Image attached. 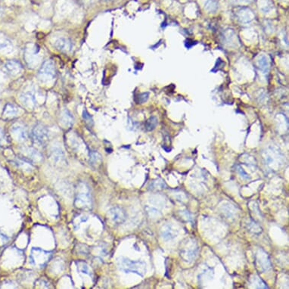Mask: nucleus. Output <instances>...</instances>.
<instances>
[{"label": "nucleus", "mask_w": 289, "mask_h": 289, "mask_svg": "<svg viewBox=\"0 0 289 289\" xmlns=\"http://www.w3.org/2000/svg\"><path fill=\"white\" fill-rule=\"evenodd\" d=\"M148 96H149V95L148 93H142L140 94V95H138L136 102H137V103H139V104H142V103L145 102L147 100H148Z\"/></svg>", "instance_id": "5701e85b"}, {"label": "nucleus", "mask_w": 289, "mask_h": 289, "mask_svg": "<svg viewBox=\"0 0 289 289\" xmlns=\"http://www.w3.org/2000/svg\"><path fill=\"white\" fill-rule=\"evenodd\" d=\"M54 46L58 49V51H62V52H69L72 50L73 45L71 40L62 37L58 38L55 41Z\"/></svg>", "instance_id": "1a4fd4ad"}, {"label": "nucleus", "mask_w": 289, "mask_h": 289, "mask_svg": "<svg viewBox=\"0 0 289 289\" xmlns=\"http://www.w3.org/2000/svg\"><path fill=\"white\" fill-rule=\"evenodd\" d=\"M108 213H109V216L111 217L112 222L115 224H117V225L123 223L127 217L126 211L122 207H112L111 209H110Z\"/></svg>", "instance_id": "0eeeda50"}, {"label": "nucleus", "mask_w": 289, "mask_h": 289, "mask_svg": "<svg viewBox=\"0 0 289 289\" xmlns=\"http://www.w3.org/2000/svg\"><path fill=\"white\" fill-rule=\"evenodd\" d=\"M21 102L28 108H34L36 105V100L34 94L31 93H25L21 94L20 97Z\"/></svg>", "instance_id": "9b49d317"}, {"label": "nucleus", "mask_w": 289, "mask_h": 289, "mask_svg": "<svg viewBox=\"0 0 289 289\" xmlns=\"http://www.w3.org/2000/svg\"><path fill=\"white\" fill-rule=\"evenodd\" d=\"M248 229H249V231L252 232V233L254 234H259L262 232V229H261L260 226L258 224L256 223L254 221H251L250 222V223L248 224Z\"/></svg>", "instance_id": "aec40b11"}, {"label": "nucleus", "mask_w": 289, "mask_h": 289, "mask_svg": "<svg viewBox=\"0 0 289 289\" xmlns=\"http://www.w3.org/2000/svg\"><path fill=\"white\" fill-rule=\"evenodd\" d=\"M161 233L162 238L164 239L165 241L172 240L173 238H174L176 236V234H177L176 233V230L173 229L170 226H163Z\"/></svg>", "instance_id": "ddd939ff"}, {"label": "nucleus", "mask_w": 289, "mask_h": 289, "mask_svg": "<svg viewBox=\"0 0 289 289\" xmlns=\"http://www.w3.org/2000/svg\"><path fill=\"white\" fill-rule=\"evenodd\" d=\"M12 132L16 136V138H17L18 140L24 141L27 139V132L24 126H20V125L13 126L12 129Z\"/></svg>", "instance_id": "f8f14e48"}, {"label": "nucleus", "mask_w": 289, "mask_h": 289, "mask_svg": "<svg viewBox=\"0 0 289 289\" xmlns=\"http://www.w3.org/2000/svg\"><path fill=\"white\" fill-rule=\"evenodd\" d=\"M83 117L84 120L86 121V123H88V124L90 125V126H92V125L93 124V117H91V115H90L86 111H83Z\"/></svg>", "instance_id": "393cba45"}, {"label": "nucleus", "mask_w": 289, "mask_h": 289, "mask_svg": "<svg viewBox=\"0 0 289 289\" xmlns=\"http://www.w3.org/2000/svg\"><path fill=\"white\" fill-rule=\"evenodd\" d=\"M25 152H27V153L28 154L29 158H30V160H34V161H38L40 160L43 159V157L36 149L33 148H27L25 149Z\"/></svg>", "instance_id": "a211bd4d"}, {"label": "nucleus", "mask_w": 289, "mask_h": 289, "mask_svg": "<svg viewBox=\"0 0 289 289\" xmlns=\"http://www.w3.org/2000/svg\"><path fill=\"white\" fill-rule=\"evenodd\" d=\"M61 121L63 123L64 126L71 127L73 123V117L72 114L67 109L64 110V111L62 113V116H61Z\"/></svg>", "instance_id": "4468645a"}, {"label": "nucleus", "mask_w": 289, "mask_h": 289, "mask_svg": "<svg viewBox=\"0 0 289 289\" xmlns=\"http://www.w3.org/2000/svg\"><path fill=\"white\" fill-rule=\"evenodd\" d=\"M51 252L46 251L40 248H33L30 252V262L37 267H43L51 258Z\"/></svg>", "instance_id": "7ed1b4c3"}, {"label": "nucleus", "mask_w": 289, "mask_h": 289, "mask_svg": "<svg viewBox=\"0 0 289 289\" xmlns=\"http://www.w3.org/2000/svg\"><path fill=\"white\" fill-rule=\"evenodd\" d=\"M5 69L8 71V73H10L11 75L15 76L18 75V73H20L22 71V66L19 62H16V61H10L8 62L5 65Z\"/></svg>", "instance_id": "9d476101"}, {"label": "nucleus", "mask_w": 289, "mask_h": 289, "mask_svg": "<svg viewBox=\"0 0 289 289\" xmlns=\"http://www.w3.org/2000/svg\"><path fill=\"white\" fill-rule=\"evenodd\" d=\"M38 76L40 80L43 82H48L53 80L56 77V67L54 63L50 60L45 61L39 71Z\"/></svg>", "instance_id": "39448f33"}, {"label": "nucleus", "mask_w": 289, "mask_h": 289, "mask_svg": "<svg viewBox=\"0 0 289 289\" xmlns=\"http://www.w3.org/2000/svg\"><path fill=\"white\" fill-rule=\"evenodd\" d=\"M257 64H258L259 69L262 71L263 73H265V74L268 73L270 71V62L266 56H262L260 57L259 60L257 61Z\"/></svg>", "instance_id": "2eb2a0df"}, {"label": "nucleus", "mask_w": 289, "mask_h": 289, "mask_svg": "<svg viewBox=\"0 0 289 289\" xmlns=\"http://www.w3.org/2000/svg\"><path fill=\"white\" fill-rule=\"evenodd\" d=\"M78 268H80V270L83 272V273H86V274H88V275H90L89 266H88L87 265L85 264V263H83V262L79 263Z\"/></svg>", "instance_id": "a878e982"}, {"label": "nucleus", "mask_w": 289, "mask_h": 289, "mask_svg": "<svg viewBox=\"0 0 289 289\" xmlns=\"http://www.w3.org/2000/svg\"><path fill=\"white\" fill-rule=\"evenodd\" d=\"M75 205L80 209H89L92 207V198L89 187L81 183L75 198Z\"/></svg>", "instance_id": "f03ea898"}, {"label": "nucleus", "mask_w": 289, "mask_h": 289, "mask_svg": "<svg viewBox=\"0 0 289 289\" xmlns=\"http://www.w3.org/2000/svg\"><path fill=\"white\" fill-rule=\"evenodd\" d=\"M118 266L123 272H132L140 276H144L146 272V265L142 261L130 260L127 258H121L118 261Z\"/></svg>", "instance_id": "f257e3e1"}, {"label": "nucleus", "mask_w": 289, "mask_h": 289, "mask_svg": "<svg viewBox=\"0 0 289 289\" xmlns=\"http://www.w3.org/2000/svg\"><path fill=\"white\" fill-rule=\"evenodd\" d=\"M217 8V3L215 1H213V0H210V1L207 2V4H206V6H205V8L207 9V10H209L210 12H213V11L216 10Z\"/></svg>", "instance_id": "4be33fe9"}, {"label": "nucleus", "mask_w": 289, "mask_h": 289, "mask_svg": "<svg viewBox=\"0 0 289 289\" xmlns=\"http://www.w3.org/2000/svg\"><path fill=\"white\" fill-rule=\"evenodd\" d=\"M237 169H238V173L240 174V175L242 176L243 178H244V179H250V176H248V175L247 174V173L244 170H243V169L240 166H238V168H237Z\"/></svg>", "instance_id": "bb28decb"}, {"label": "nucleus", "mask_w": 289, "mask_h": 289, "mask_svg": "<svg viewBox=\"0 0 289 289\" xmlns=\"http://www.w3.org/2000/svg\"><path fill=\"white\" fill-rule=\"evenodd\" d=\"M19 113V108L14 104H8L5 107L4 115L6 117H14Z\"/></svg>", "instance_id": "dca6fc26"}, {"label": "nucleus", "mask_w": 289, "mask_h": 289, "mask_svg": "<svg viewBox=\"0 0 289 289\" xmlns=\"http://www.w3.org/2000/svg\"><path fill=\"white\" fill-rule=\"evenodd\" d=\"M189 248H183L181 251V257L186 262H191L196 258L198 255V248L195 243L192 244H188Z\"/></svg>", "instance_id": "6e6552de"}, {"label": "nucleus", "mask_w": 289, "mask_h": 289, "mask_svg": "<svg viewBox=\"0 0 289 289\" xmlns=\"http://www.w3.org/2000/svg\"><path fill=\"white\" fill-rule=\"evenodd\" d=\"M101 160H102L101 155L98 152H93V153L91 154V159H90V161L93 163V164L99 163V161H101Z\"/></svg>", "instance_id": "b1692460"}, {"label": "nucleus", "mask_w": 289, "mask_h": 289, "mask_svg": "<svg viewBox=\"0 0 289 289\" xmlns=\"http://www.w3.org/2000/svg\"><path fill=\"white\" fill-rule=\"evenodd\" d=\"M32 137L36 144L43 146L49 140V131L43 124H37L33 130Z\"/></svg>", "instance_id": "20e7f679"}, {"label": "nucleus", "mask_w": 289, "mask_h": 289, "mask_svg": "<svg viewBox=\"0 0 289 289\" xmlns=\"http://www.w3.org/2000/svg\"><path fill=\"white\" fill-rule=\"evenodd\" d=\"M158 119L156 117H151L145 123V128L148 131H152L158 125Z\"/></svg>", "instance_id": "6ab92c4d"}, {"label": "nucleus", "mask_w": 289, "mask_h": 289, "mask_svg": "<svg viewBox=\"0 0 289 289\" xmlns=\"http://www.w3.org/2000/svg\"><path fill=\"white\" fill-rule=\"evenodd\" d=\"M256 267L260 272H266L271 268V262L267 254L262 249H259L255 256Z\"/></svg>", "instance_id": "423d86ee"}, {"label": "nucleus", "mask_w": 289, "mask_h": 289, "mask_svg": "<svg viewBox=\"0 0 289 289\" xmlns=\"http://www.w3.org/2000/svg\"><path fill=\"white\" fill-rule=\"evenodd\" d=\"M52 156L55 161H62L64 158V154L62 151L58 148H52Z\"/></svg>", "instance_id": "412c9836"}, {"label": "nucleus", "mask_w": 289, "mask_h": 289, "mask_svg": "<svg viewBox=\"0 0 289 289\" xmlns=\"http://www.w3.org/2000/svg\"><path fill=\"white\" fill-rule=\"evenodd\" d=\"M251 284L253 285V288H268V286L260 278L254 276L251 279Z\"/></svg>", "instance_id": "f3484780"}]
</instances>
